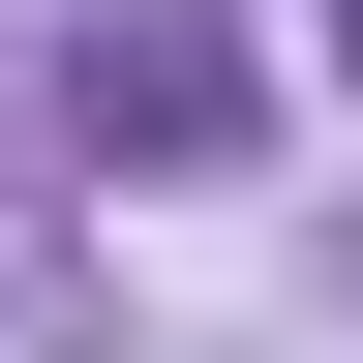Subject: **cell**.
I'll return each instance as SVG.
<instances>
[{"label": "cell", "mask_w": 363, "mask_h": 363, "mask_svg": "<svg viewBox=\"0 0 363 363\" xmlns=\"http://www.w3.org/2000/svg\"><path fill=\"white\" fill-rule=\"evenodd\" d=\"M91 152H242V61L212 30H91Z\"/></svg>", "instance_id": "1"}, {"label": "cell", "mask_w": 363, "mask_h": 363, "mask_svg": "<svg viewBox=\"0 0 363 363\" xmlns=\"http://www.w3.org/2000/svg\"><path fill=\"white\" fill-rule=\"evenodd\" d=\"M333 61H363V0H333Z\"/></svg>", "instance_id": "2"}]
</instances>
